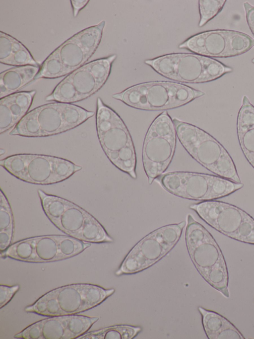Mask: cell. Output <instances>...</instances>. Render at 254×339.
Returning a JSON list of instances; mask_svg holds the SVG:
<instances>
[{
	"mask_svg": "<svg viewBox=\"0 0 254 339\" xmlns=\"http://www.w3.org/2000/svg\"><path fill=\"white\" fill-rule=\"evenodd\" d=\"M43 210L53 224L64 212L71 202L63 198L49 194L41 189L38 190Z\"/></svg>",
	"mask_w": 254,
	"mask_h": 339,
	"instance_id": "cell-27",
	"label": "cell"
},
{
	"mask_svg": "<svg viewBox=\"0 0 254 339\" xmlns=\"http://www.w3.org/2000/svg\"><path fill=\"white\" fill-rule=\"evenodd\" d=\"M186 224L183 221L163 226L144 236L128 252L115 274H135L155 264L177 245Z\"/></svg>",
	"mask_w": 254,
	"mask_h": 339,
	"instance_id": "cell-10",
	"label": "cell"
},
{
	"mask_svg": "<svg viewBox=\"0 0 254 339\" xmlns=\"http://www.w3.org/2000/svg\"><path fill=\"white\" fill-rule=\"evenodd\" d=\"M88 0H70L72 7L73 15L75 17L81 9L84 8L88 3Z\"/></svg>",
	"mask_w": 254,
	"mask_h": 339,
	"instance_id": "cell-31",
	"label": "cell"
},
{
	"mask_svg": "<svg viewBox=\"0 0 254 339\" xmlns=\"http://www.w3.org/2000/svg\"><path fill=\"white\" fill-rule=\"evenodd\" d=\"M142 331L140 327L120 324L85 333L79 339H132Z\"/></svg>",
	"mask_w": 254,
	"mask_h": 339,
	"instance_id": "cell-24",
	"label": "cell"
},
{
	"mask_svg": "<svg viewBox=\"0 0 254 339\" xmlns=\"http://www.w3.org/2000/svg\"><path fill=\"white\" fill-rule=\"evenodd\" d=\"M173 121L177 138L193 159L216 175L241 182L232 158L218 141L193 124L175 118Z\"/></svg>",
	"mask_w": 254,
	"mask_h": 339,
	"instance_id": "cell-5",
	"label": "cell"
},
{
	"mask_svg": "<svg viewBox=\"0 0 254 339\" xmlns=\"http://www.w3.org/2000/svg\"><path fill=\"white\" fill-rule=\"evenodd\" d=\"M21 156L22 167L18 178L30 183L45 185L60 182L82 168L57 157L30 154Z\"/></svg>",
	"mask_w": 254,
	"mask_h": 339,
	"instance_id": "cell-17",
	"label": "cell"
},
{
	"mask_svg": "<svg viewBox=\"0 0 254 339\" xmlns=\"http://www.w3.org/2000/svg\"><path fill=\"white\" fill-rule=\"evenodd\" d=\"M89 215L85 210L71 202L61 217L53 224L68 236L78 239Z\"/></svg>",
	"mask_w": 254,
	"mask_h": 339,
	"instance_id": "cell-23",
	"label": "cell"
},
{
	"mask_svg": "<svg viewBox=\"0 0 254 339\" xmlns=\"http://www.w3.org/2000/svg\"><path fill=\"white\" fill-rule=\"evenodd\" d=\"M116 58L113 54L86 63L61 81L45 100L71 103L90 97L106 83Z\"/></svg>",
	"mask_w": 254,
	"mask_h": 339,
	"instance_id": "cell-12",
	"label": "cell"
},
{
	"mask_svg": "<svg viewBox=\"0 0 254 339\" xmlns=\"http://www.w3.org/2000/svg\"><path fill=\"white\" fill-rule=\"evenodd\" d=\"M96 130L101 146L110 162L136 179V156L130 134L123 119L100 97L97 99Z\"/></svg>",
	"mask_w": 254,
	"mask_h": 339,
	"instance_id": "cell-3",
	"label": "cell"
},
{
	"mask_svg": "<svg viewBox=\"0 0 254 339\" xmlns=\"http://www.w3.org/2000/svg\"><path fill=\"white\" fill-rule=\"evenodd\" d=\"M252 62L254 64V58L252 60Z\"/></svg>",
	"mask_w": 254,
	"mask_h": 339,
	"instance_id": "cell-32",
	"label": "cell"
},
{
	"mask_svg": "<svg viewBox=\"0 0 254 339\" xmlns=\"http://www.w3.org/2000/svg\"><path fill=\"white\" fill-rule=\"evenodd\" d=\"M208 225L237 241L254 245V219L242 209L217 200L190 205Z\"/></svg>",
	"mask_w": 254,
	"mask_h": 339,
	"instance_id": "cell-13",
	"label": "cell"
},
{
	"mask_svg": "<svg viewBox=\"0 0 254 339\" xmlns=\"http://www.w3.org/2000/svg\"><path fill=\"white\" fill-rule=\"evenodd\" d=\"M36 91L17 92L0 99V134L13 128L28 113Z\"/></svg>",
	"mask_w": 254,
	"mask_h": 339,
	"instance_id": "cell-18",
	"label": "cell"
},
{
	"mask_svg": "<svg viewBox=\"0 0 254 339\" xmlns=\"http://www.w3.org/2000/svg\"><path fill=\"white\" fill-rule=\"evenodd\" d=\"M99 317L69 315L51 316L35 322L14 338L23 339H73L86 333Z\"/></svg>",
	"mask_w": 254,
	"mask_h": 339,
	"instance_id": "cell-16",
	"label": "cell"
},
{
	"mask_svg": "<svg viewBox=\"0 0 254 339\" xmlns=\"http://www.w3.org/2000/svg\"><path fill=\"white\" fill-rule=\"evenodd\" d=\"M115 292L92 284H68L47 292L24 311L47 317L75 315L100 305Z\"/></svg>",
	"mask_w": 254,
	"mask_h": 339,
	"instance_id": "cell-4",
	"label": "cell"
},
{
	"mask_svg": "<svg viewBox=\"0 0 254 339\" xmlns=\"http://www.w3.org/2000/svg\"><path fill=\"white\" fill-rule=\"evenodd\" d=\"M177 133L173 119L167 111L152 122L143 143L142 160L149 184L163 174L175 152Z\"/></svg>",
	"mask_w": 254,
	"mask_h": 339,
	"instance_id": "cell-11",
	"label": "cell"
},
{
	"mask_svg": "<svg viewBox=\"0 0 254 339\" xmlns=\"http://www.w3.org/2000/svg\"><path fill=\"white\" fill-rule=\"evenodd\" d=\"M19 289L18 285L8 286L5 285H0V308L6 305L13 298Z\"/></svg>",
	"mask_w": 254,
	"mask_h": 339,
	"instance_id": "cell-29",
	"label": "cell"
},
{
	"mask_svg": "<svg viewBox=\"0 0 254 339\" xmlns=\"http://www.w3.org/2000/svg\"><path fill=\"white\" fill-rule=\"evenodd\" d=\"M95 114L71 103L54 102L28 112L9 132L10 135L47 137L73 129Z\"/></svg>",
	"mask_w": 254,
	"mask_h": 339,
	"instance_id": "cell-2",
	"label": "cell"
},
{
	"mask_svg": "<svg viewBox=\"0 0 254 339\" xmlns=\"http://www.w3.org/2000/svg\"><path fill=\"white\" fill-rule=\"evenodd\" d=\"M237 132L241 148L254 168V106L246 95L238 113Z\"/></svg>",
	"mask_w": 254,
	"mask_h": 339,
	"instance_id": "cell-19",
	"label": "cell"
},
{
	"mask_svg": "<svg viewBox=\"0 0 254 339\" xmlns=\"http://www.w3.org/2000/svg\"><path fill=\"white\" fill-rule=\"evenodd\" d=\"M226 0H200L198 1L200 14L199 27H202L216 16L223 9Z\"/></svg>",
	"mask_w": 254,
	"mask_h": 339,
	"instance_id": "cell-28",
	"label": "cell"
},
{
	"mask_svg": "<svg viewBox=\"0 0 254 339\" xmlns=\"http://www.w3.org/2000/svg\"><path fill=\"white\" fill-rule=\"evenodd\" d=\"M78 239L88 243H112L113 239L103 226L91 215L85 220Z\"/></svg>",
	"mask_w": 254,
	"mask_h": 339,
	"instance_id": "cell-26",
	"label": "cell"
},
{
	"mask_svg": "<svg viewBox=\"0 0 254 339\" xmlns=\"http://www.w3.org/2000/svg\"><path fill=\"white\" fill-rule=\"evenodd\" d=\"M205 95L201 90L172 82L140 83L112 95L134 108L160 111L179 107Z\"/></svg>",
	"mask_w": 254,
	"mask_h": 339,
	"instance_id": "cell-7",
	"label": "cell"
},
{
	"mask_svg": "<svg viewBox=\"0 0 254 339\" xmlns=\"http://www.w3.org/2000/svg\"><path fill=\"white\" fill-rule=\"evenodd\" d=\"M155 180L175 196L202 201L224 197L244 186L242 182H234L218 175L189 171L167 172Z\"/></svg>",
	"mask_w": 254,
	"mask_h": 339,
	"instance_id": "cell-9",
	"label": "cell"
},
{
	"mask_svg": "<svg viewBox=\"0 0 254 339\" xmlns=\"http://www.w3.org/2000/svg\"><path fill=\"white\" fill-rule=\"evenodd\" d=\"M246 19L249 27L254 36V6L245 2L243 3Z\"/></svg>",
	"mask_w": 254,
	"mask_h": 339,
	"instance_id": "cell-30",
	"label": "cell"
},
{
	"mask_svg": "<svg viewBox=\"0 0 254 339\" xmlns=\"http://www.w3.org/2000/svg\"><path fill=\"white\" fill-rule=\"evenodd\" d=\"M254 46V39L242 32L217 29L191 36L178 47L210 58H229L243 54Z\"/></svg>",
	"mask_w": 254,
	"mask_h": 339,
	"instance_id": "cell-14",
	"label": "cell"
},
{
	"mask_svg": "<svg viewBox=\"0 0 254 339\" xmlns=\"http://www.w3.org/2000/svg\"><path fill=\"white\" fill-rule=\"evenodd\" d=\"M76 246L72 237L45 235L27 238L11 244L7 249L12 259L29 262H49L75 255Z\"/></svg>",
	"mask_w": 254,
	"mask_h": 339,
	"instance_id": "cell-15",
	"label": "cell"
},
{
	"mask_svg": "<svg viewBox=\"0 0 254 339\" xmlns=\"http://www.w3.org/2000/svg\"><path fill=\"white\" fill-rule=\"evenodd\" d=\"M198 310L201 316L203 328L208 339H245L238 329L220 314L200 306L198 307Z\"/></svg>",
	"mask_w": 254,
	"mask_h": 339,
	"instance_id": "cell-20",
	"label": "cell"
},
{
	"mask_svg": "<svg viewBox=\"0 0 254 339\" xmlns=\"http://www.w3.org/2000/svg\"><path fill=\"white\" fill-rule=\"evenodd\" d=\"M40 66L26 65L7 69L0 74V98L17 92L34 80Z\"/></svg>",
	"mask_w": 254,
	"mask_h": 339,
	"instance_id": "cell-22",
	"label": "cell"
},
{
	"mask_svg": "<svg viewBox=\"0 0 254 339\" xmlns=\"http://www.w3.org/2000/svg\"><path fill=\"white\" fill-rule=\"evenodd\" d=\"M14 231V220L8 201L0 190V250L5 251L11 245Z\"/></svg>",
	"mask_w": 254,
	"mask_h": 339,
	"instance_id": "cell-25",
	"label": "cell"
},
{
	"mask_svg": "<svg viewBox=\"0 0 254 339\" xmlns=\"http://www.w3.org/2000/svg\"><path fill=\"white\" fill-rule=\"evenodd\" d=\"M185 240L190 259L202 277L226 298L229 275L222 252L209 232L188 214Z\"/></svg>",
	"mask_w": 254,
	"mask_h": 339,
	"instance_id": "cell-1",
	"label": "cell"
},
{
	"mask_svg": "<svg viewBox=\"0 0 254 339\" xmlns=\"http://www.w3.org/2000/svg\"><path fill=\"white\" fill-rule=\"evenodd\" d=\"M0 62L13 66H40L29 50L20 41L8 34L0 32Z\"/></svg>",
	"mask_w": 254,
	"mask_h": 339,
	"instance_id": "cell-21",
	"label": "cell"
},
{
	"mask_svg": "<svg viewBox=\"0 0 254 339\" xmlns=\"http://www.w3.org/2000/svg\"><path fill=\"white\" fill-rule=\"evenodd\" d=\"M144 63L160 75L184 83L209 82L233 71L232 68L216 59L195 53L169 54Z\"/></svg>",
	"mask_w": 254,
	"mask_h": 339,
	"instance_id": "cell-8",
	"label": "cell"
},
{
	"mask_svg": "<svg viewBox=\"0 0 254 339\" xmlns=\"http://www.w3.org/2000/svg\"><path fill=\"white\" fill-rule=\"evenodd\" d=\"M105 20L76 33L52 52L40 65L34 80L68 75L89 60L101 42Z\"/></svg>",
	"mask_w": 254,
	"mask_h": 339,
	"instance_id": "cell-6",
	"label": "cell"
}]
</instances>
